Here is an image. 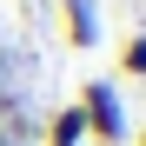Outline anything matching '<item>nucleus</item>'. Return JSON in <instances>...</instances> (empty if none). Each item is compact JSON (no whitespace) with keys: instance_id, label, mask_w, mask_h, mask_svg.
<instances>
[{"instance_id":"f257e3e1","label":"nucleus","mask_w":146,"mask_h":146,"mask_svg":"<svg viewBox=\"0 0 146 146\" xmlns=\"http://www.w3.org/2000/svg\"><path fill=\"white\" fill-rule=\"evenodd\" d=\"M73 106H80V119H86V146H126V139H133L126 100H119V86H113V80H86Z\"/></svg>"},{"instance_id":"f03ea898","label":"nucleus","mask_w":146,"mask_h":146,"mask_svg":"<svg viewBox=\"0 0 146 146\" xmlns=\"http://www.w3.org/2000/svg\"><path fill=\"white\" fill-rule=\"evenodd\" d=\"M60 27L73 53H93L100 46V0H60Z\"/></svg>"},{"instance_id":"7ed1b4c3","label":"nucleus","mask_w":146,"mask_h":146,"mask_svg":"<svg viewBox=\"0 0 146 146\" xmlns=\"http://www.w3.org/2000/svg\"><path fill=\"white\" fill-rule=\"evenodd\" d=\"M40 139H46V146H86V119H80V106H53Z\"/></svg>"},{"instance_id":"20e7f679","label":"nucleus","mask_w":146,"mask_h":146,"mask_svg":"<svg viewBox=\"0 0 146 146\" xmlns=\"http://www.w3.org/2000/svg\"><path fill=\"white\" fill-rule=\"evenodd\" d=\"M119 73H126V80H146V33H126V46H119Z\"/></svg>"},{"instance_id":"39448f33","label":"nucleus","mask_w":146,"mask_h":146,"mask_svg":"<svg viewBox=\"0 0 146 146\" xmlns=\"http://www.w3.org/2000/svg\"><path fill=\"white\" fill-rule=\"evenodd\" d=\"M133 146H146V133H139V139H133Z\"/></svg>"}]
</instances>
